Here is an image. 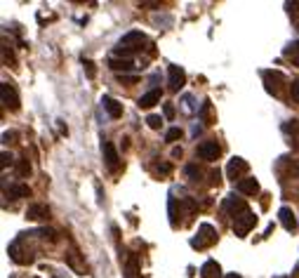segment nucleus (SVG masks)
Listing matches in <instances>:
<instances>
[{"label": "nucleus", "instance_id": "20e7f679", "mask_svg": "<svg viewBox=\"0 0 299 278\" xmlns=\"http://www.w3.org/2000/svg\"><path fill=\"white\" fill-rule=\"evenodd\" d=\"M248 170H250V165H248V160H243V158H233L231 163H228L226 168V175L231 177V179H245V175H248Z\"/></svg>", "mask_w": 299, "mask_h": 278}, {"label": "nucleus", "instance_id": "bb28decb", "mask_svg": "<svg viewBox=\"0 0 299 278\" xmlns=\"http://www.w3.org/2000/svg\"><path fill=\"white\" fill-rule=\"evenodd\" d=\"M83 64H85V71H87V76H90V78H95V73H97V69H95V61L85 59Z\"/></svg>", "mask_w": 299, "mask_h": 278}, {"label": "nucleus", "instance_id": "f8f14e48", "mask_svg": "<svg viewBox=\"0 0 299 278\" xmlns=\"http://www.w3.org/2000/svg\"><path fill=\"white\" fill-rule=\"evenodd\" d=\"M101 151H104V160H106V165L111 170H116L118 168V151H116V146L111 144V142H106V144L101 146Z\"/></svg>", "mask_w": 299, "mask_h": 278}, {"label": "nucleus", "instance_id": "1a4fd4ad", "mask_svg": "<svg viewBox=\"0 0 299 278\" xmlns=\"http://www.w3.org/2000/svg\"><path fill=\"white\" fill-rule=\"evenodd\" d=\"M26 217L33 219V222H40V219H48L50 217V207L45 203H36L26 210Z\"/></svg>", "mask_w": 299, "mask_h": 278}, {"label": "nucleus", "instance_id": "473e14b6", "mask_svg": "<svg viewBox=\"0 0 299 278\" xmlns=\"http://www.w3.org/2000/svg\"><path fill=\"white\" fill-rule=\"evenodd\" d=\"M184 106H186L189 111H193V97L191 95H186V97H184Z\"/></svg>", "mask_w": 299, "mask_h": 278}, {"label": "nucleus", "instance_id": "b1692460", "mask_svg": "<svg viewBox=\"0 0 299 278\" xmlns=\"http://www.w3.org/2000/svg\"><path fill=\"white\" fill-rule=\"evenodd\" d=\"M165 139H168V142H177V139H181V127H170L168 132H165Z\"/></svg>", "mask_w": 299, "mask_h": 278}, {"label": "nucleus", "instance_id": "a878e982", "mask_svg": "<svg viewBox=\"0 0 299 278\" xmlns=\"http://www.w3.org/2000/svg\"><path fill=\"white\" fill-rule=\"evenodd\" d=\"M287 175H292V177H299V160H297V158L287 163Z\"/></svg>", "mask_w": 299, "mask_h": 278}, {"label": "nucleus", "instance_id": "a211bd4d", "mask_svg": "<svg viewBox=\"0 0 299 278\" xmlns=\"http://www.w3.org/2000/svg\"><path fill=\"white\" fill-rule=\"evenodd\" d=\"M108 66H111V69H113V71H132V69H134V61L132 59H116V57H113V59H108Z\"/></svg>", "mask_w": 299, "mask_h": 278}, {"label": "nucleus", "instance_id": "72a5a7b5", "mask_svg": "<svg viewBox=\"0 0 299 278\" xmlns=\"http://www.w3.org/2000/svg\"><path fill=\"white\" fill-rule=\"evenodd\" d=\"M2 160H0V163H2V168H5V165H12V156H7V153H2Z\"/></svg>", "mask_w": 299, "mask_h": 278}, {"label": "nucleus", "instance_id": "f3484780", "mask_svg": "<svg viewBox=\"0 0 299 278\" xmlns=\"http://www.w3.org/2000/svg\"><path fill=\"white\" fill-rule=\"evenodd\" d=\"M200 276L203 278H222V266L217 264L215 259H207L200 269Z\"/></svg>", "mask_w": 299, "mask_h": 278}, {"label": "nucleus", "instance_id": "2f4dec72", "mask_svg": "<svg viewBox=\"0 0 299 278\" xmlns=\"http://www.w3.org/2000/svg\"><path fill=\"white\" fill-rule=\"evenodd\" d=\"M210 177H212V179H210V184H212V186L222 181V175H219V170H212V172H210Z\"/></svg>", "mask_w": 299, "mask_h": 278}, {"label": "nucleus", "instance_id": "4c0bfd02", "mask_svg": "<svg viewBox=\"0 0 299 278\" xmlns=\"http://www.w3.org/2000/svg\"><path fill=\"white\" fill-rule=\"evenodd\" d=\"M280 278H285V276H280Z\"/></svg>", "mask_w": 299, "mask_h": 278}, {"label": "nucleus", "instance_id": "4be33fe9", "mask_svg": "<svg viewBox=\"0 0 299 278\" xmlns=\"http://www.w3.org/2000/svg\"><path fill=\"white\" fill-rule=\"evenodd\" d=\"M17 172H19V177H28V172H31V163H28V158H22V160L17 163Z\"/></svg>", "mask_w": 299, "mask_h": 278}, {"label": "nucleus", "instance_id": "e433bc0d", "mask_svg": "<svg viewBox=\"0 0 299 278\" xmlns=\"http://www.w3.org/2000/svg\"><path fill=\"white\" fill-rule=\"evenodd\" d=\"M226 278H240V276H238V274H228Z\"/></svg>", "mask_w": 299, "mask_h": 278}, {"label": "nucleus", "instance_id": "9d476101", "mask_svg": "<svg viewBox=\"0 0 299 278\" xmlns=\"http://www.w3.org/2000/svg\"><path fill=\"white\" fill-rule=\"evenodd\" d=\"M278 217H280V224L285 227V231L292 233V231L297 229V219H295V215H292L290 207H280V210H278Z\"/></svg>", "mask_w": 299, "mask_h": 278}, {"label": "nucleus", "instance_id": "393cba45", "mask_svg": "<svg viewBox=\"0 0 299 278\" xmlns=\"http://www.w3.org/2000/svg\"><path fill=\"white\" fill-rule=\"evenodd\" d=\"M146 123H149V127H151V130H160L163 118H160V116H149V118H146Z\"/></svg>", "mask_w": 299, "mask_h": 278}, {"label": "nucleus", "instance_id": "dca6fc26", "mask_svg": "<svg viewBox=\"0 0 299 278\" xmlns=\"http://www.w3.org/2000/svg\"><path fill=\"white\" fill-rule=\"evenodd\" d=\"M238 191L245 196H254L259 191V181L254 179V177H245V179L238 181Z\"/></svg>", "mask_w": 299, "mask_h": 278}, {"label": "nucleus", "instance_id": "6ab92c4d", "mask_svg": "<svg viewBox=\"0 0 299 278\" xmlns=\"http://www.w3.org/2000/svg\"><path fill=\"white\" fill-rule=\"evenodd\" d=\"M125 278H139V262H137V257H130V259H127Z\"/></svg>", "mask_w": 299, "mask_h": 278}, {"label": "nucleus", "instance_id": "39448f33", "mask_svg": "<svg viewBox=\"0 0 299 278\" xmlns=\"http://www.w3.org/2000/svg\"><path fill=\"white\" fill-rule=\"evenodd\" d=\"M215 241H217L215 229H212L210 224H203V227H200V233L191 241V245L193 248H205V245H212Z\"/></svg>", "mask_w": 299, "mask_h": 278}, {"label": "nucleus", "instance_id": "0eeeda50", "mask_svg": "<svg viewBox=\"0 0 299 278\" xmlns=\"http://www.w3.org/2000/svg\"><path fill=\"white\" fill-rule=\"evenodd\" d=\"M198 156L203 158V160H217V158L222 156V149H219V144L217 142H203V144L198 146Z\"/></svg>", "mask_w": 299, "mask_h": 278}, {"label": "nucleus", "instance_id": "ddd939ff", "mask_svg": "<svg viewBox=\"0 0 299 278\" xmlns=\"http://www.w3.org/2000/svg\"><path fill=\"white\" fill-rule=\"evenodd\" d=\"M66 262H69V266H71L75 274H80V276H83V274H87V266H85V262L80 259V254L75 253V250L66 253Z\"/></svg>", "mask_w": 299, "mask_h": 278}, {"label": "nucleus", "instance_id": "f704fd0d", "mask_svg": "<svg viewBox=\"0 0 299 278\" xmlns=\"http://www.w3.org/2000/svg\"><path fill=\"white\" fill-rule=\"evenodd\" d=\"M172 156H174V158H181V146H174V149H172Z\"/></svg>", "mask_w": 299, "mask_h": 278}, {"label": "nucleus", "instance_id": "c9c22d12", "mask_svg": "<svg viewBox=\"0 0 299 278\" xmlns=\"http://www.w3.org/2000/svg\"><path fill=\"white\" fill-rule=\"evenodd\" d=\"M14 134L12 132H2V142H5V144H7V142H10V139H12Z\"/></svg>", "mask_w": 299, "mask_h": 278}, {"label": "nucleus", "instance_id": "c756f323", "mask_svg": "<svg viewBox=\"0 0 299 278\" xmlns=\"http://www.w3.org/2000/svg\"><path fill=\"white\" fill-rule=\"evenodd\" d=\"M292 99L299 101V78L297 80H292Z\"/></svg>", "mask_w": 299, "mask_h": 278}, {"label": "nucleus", "instance_id": "4468645a", "mask_svg": "<svg viewBox=\"0 0 299 278\" xmlns=\"http://www.w3.org/2000/svg\"><path fill=\"white\" fill-rule=\"evenodd\" d=\"M101 104H104V109H106V113L111 116V118H120V116H123V106H120L113 97L104 95V97H101Z\"/></svg>", "mask_w": 299, "mask_h": 278}, {"label": "nucleus", "instance_id": "5701e85b", "mask_svg": "<svg viewBox=\"0 0 299 278\" xmlns=\"http://www.w3.org/2000/svg\"><path fill=\"white\" fill-rule=\"evenodd\" d=\"M33 233H36V236H40V238H48V241H57V238H59L54 229H38V231H33Z\"/></svg>", "mask_w": 299, "mask_h": 278}, {"label": "nucleus", "instance_id": "9b49d317", "mask_svg": "<svg viewBox=\"0 0 299 278\" xmlns=\"http://www.w3.org/2000/svg\"><path fill=\"white\" fill-rule=\"evenodd\" d=\"M226 210L231 212V217L236 219V217H240V215L248 210V205H245L240 198H236V196H228L226 198Z\"/></svg>", "mask_w": 299, "mask_h": 278}, {"label": "nucleus", "instance_id": "6e6552de", "mask_svg": "<svg viewBox=\"0 0 299 278\" xmlns=\"http://www.w3.org/2000/svg\"><path fill=\"white\" fill-rule=\"evenodd\" d=\"M198 116H200V121H203L205 125H215V123H217L215 104H212L210 99H205V101H203V106L198 109Z\"/></svg>", "mask_w": 299, "mask_h": 278}, {"label": "nucleus", "instance_id": "f03ea898", "mask_svg": "<svg viewBox=\"0 0 299 278\" xmlns=\"http://www.w3.org/2000/svg\"><path fill=\"white\" fill-rule=\"evenodd\" d=\"M0 99L2 106H7L10 111H19V95L10 83H0Z\"/></svg>", "mask_w": 299, "mask_h": 278}, {"label": "nucleus", "instance_id": "7ed1b4c3", "mask_svg": "<svg viewBox=\"0 0 299 278\" xmlns=\"http://www.w3.org/2000/svg\"><path fill=\"white\" fill-rule=\"evenodd\" d=\"M254 224H257V217L252 215L250 207H248V210H245V212H243L240 217L233 219V231H236L240 238H243V236H245V233H248V231H250L252 227H254Z\"/></svg>", "mask_w": 299, "mask_h": 278}, {"label": "nucleus", "instance_id": "aec40b11", "mask_svg": "<svg viewBox=\"0 0 299 278\" xmlns=\"http://www.w3.org/2000/svg\"><path fill=\"white\" fill-rule=\"evenodd\" d=\"M10 194L14 198H24V196H31V189H28V184H17V186L10 189Z\"/></svg>", "mask_w": 299, "mask_h": 278}, {"label": "nucleus", "instance_id": "412c9836", "mask_svg": "<svg viewBox=\"0 0 299 278\" xmlns=\"http://www.w3.org/2000/svg\"><path fill=\"white\" fill-rule=\"evenodd\" d=\"M184 172H186V177H189V179L191 181H198L200 179V168H198V165H186V168H184Z\"/></svg>", "mask_w": 299, "mask_h": 278}, {"label": "nucleus", "instance_id": "7c9ffc66", "mask_svg": "<svg viewBox=\"0 0 299 278\" xmlns=\"http://www.w3.org/2000/svg\"><path fill=\"white\" fill-rule=\"evenodd\" d=\"M172 172V165L170 163H163V165H158V175H170Z\"/></svg>", "mask_w": 299, "mask_h": 278}, {"label": "nucleus", "instance_id": "c85d7f7f", "mask_svg": "<svg viewBox=\"0 0 299 278\" xmlns=\"http://www.w3.org/2000/svg\"><path fill=\"white\" fill-rule=\"evenodd\" d=\"M163 111H165V118H170V121H172V118H174V106H172V104H165V106H163Z\"/></svg>", "mask_w": 299, "mask_h": 278}, {"label": "nucleus", "instance_id": "2eb2a0df", "mask_svg": "<svg viewBox=\"0 0 299 278\" xmlns=\"http://www.w3.org/2000/svg\"><path fill=\"white\" fill-rule=\"evenodd\" d=\"M160 97H163V92H160V90H151V92L142 95L137 104H139V109H151L153 104H158V101H160Z\"/></svg>", "mask_w": 299, "mask_h": 278}, {"label": "nucleus", "instance_id": "423d86ee", "mask_svg": "<svg viewBox=\"0 0 299 278\" xmlns=\"http://www.w3.org/2000/svg\"><path fill=\"white\" fill-rule=\"evenodd\" d=\"M168 78H170V90H172V92H179L181 87H184V83H186V73H184V69L174 66V64L168 69Z\"/></svg>", "mask_w": 299, "mask_h": 278}, {"label": "nucleus", "instance_id": "cd10ccee", "mask_svg": "<svg viewBox=\"0 0 299 278\" xmlns=\"http://www.w3.org/2000/svg\"><path fill=\"white\" fill-rule=\"evenodd\" d=\"M118 80H120V83H125V85H132V83H137L139 78H137V76H123V73H120Z\"/></svg>", "mask_w": 299, "mask_h": 278}, {"label": "nucleus", "instance_id": "f257e3e1", "mask_svg": "<svg viewBox=\"0 0 299 278\" xmlns=\"http://www.w3.org/2000/svg\"><path fill=\"white\" fill-rule=\"evenodd\" d=\"M144 43H146V36L142 31H130V33H125L118 40L116 54H134V52H139L144 48Z\"/></svg>", "mask_w": 299, "mask_h": 278}]
</instances>
